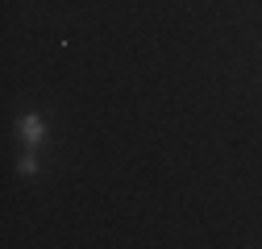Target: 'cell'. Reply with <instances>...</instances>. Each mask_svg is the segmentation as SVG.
<instances>
[{"label":"cell","instance_id":"cell-1","mask_svg":"<svg viewBox=\"0 0 262 249\" xmlns=\"http://www.w3.org/2000/svg\"><path fill=\"white\" fill-rule=\"evenodd\" d=\"M17 133H21V141H25L29 150H34V145H38V141L46 137V124H42L38 116H29V112H25V116L17 120Z\"/></svg>","mask_w":262,"mask_h":249},{"label":"cell","instance_id":"cell-2","mask_svg":"<svg viewBox=\"0 0 262 249\" xmlns=\"http://www.w3.org/2000/svg\"><path fill=\"white\" fill-rule=\"evenodd\" d=\"M17 170H21V175H38V158H34V154H29V145H25V154H21Z\"/></svg>","mask_w":262,"mask_h":249}]
</instances>
